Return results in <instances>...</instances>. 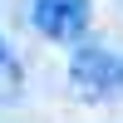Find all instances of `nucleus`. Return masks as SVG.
<instances>
[{"label": "nucleus", "mask_w": 123, "mask_h": 123, "mask_svg": "<svg viewBox=\"0 0 123 123\" xmlns=\"http://www.w3.org/2000/svg\"><path fill=\"white\" fill-rule=\"evenodd\" d=\"M69 84L84 104H104V98L123 94V54L104 44H74V59H69Z\"/></svg>", "instance_id": "f257e3e1"}, {"label": "nucleus", "mask_w": 123, "mask_h": 123, "mask_svg": "<svg viewBox=\"0 0 123 123\" xmlns=\"http://www.w3.org/2000/svg\"><path fill=\"white\" fill-rule=\"evenodd\" d=\"M20 94H25V69H20L15 49H10L5 35H0V104H15Z\"/></svg>", "instance_id": "7ed1b4c3"}, {"label": "nucleus", "mask_w": 123, "mask_h": 123, "mask_svg": "<svg viewBox=\"0 0 123 123\" xmlns=\"http://www.w3.org/2000/svg\"><path fill=\"white\" fill-rule=\"evenodd\" d=\"M30 25L49 44H84L94 30V0H30Z\"/></svg>", "instance_id": "f03ea898"}]
</instances>
